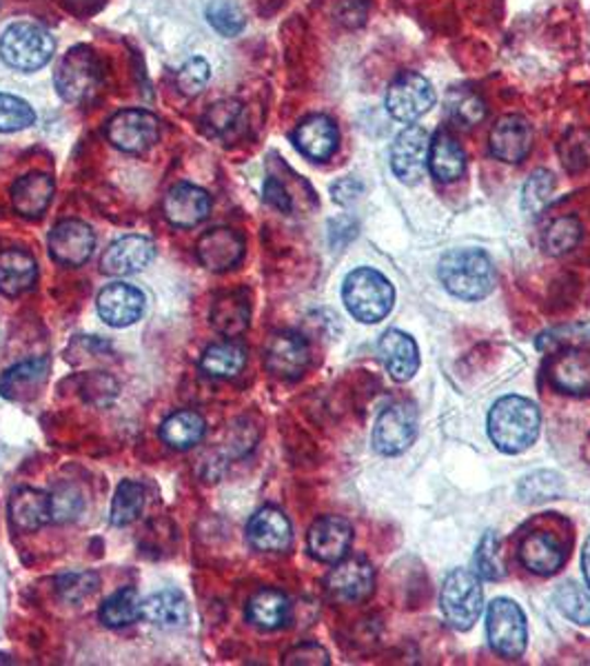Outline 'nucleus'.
Wrapping results in <instances>:
<instances>
[{"label": "nucleus", "instance_id": "nucleus-1", "mask_svg": "<svg viewBox=\"0 0 590 666\" xmlns=\"http://www.w3.org/2000/svg\"><path fill=\"white\" fill-rule=\"evenodd\" d=\"M540 423V411L531 400L506 395L490 409L488 434L497 449L506 453H520L537 440Z\"/></svg>", "mask_w": 590, "mask_h": 666}, {"label": "nucleus", "instance_id": "nucleus-2", "mask_svg": "<svg viewBox=\"0 0 590 666\" xmlns=\"http://www.w3.org/2000/svg\"><path fill=\"white\" fill-rule=\"evenodd\" d=\"M444 287L462 300H479L495 285V269L479 249H453L440 261Z\"/></svg>", "mask_w": 590, "mask_h": 666}, {"label": "nucleus", "instance_id": "nucleus-3", "mask_svg": "<svg viewBox=\"0 0 590 666\" xmlns=\"http://www.w3.org/2000/svg\"><path fill=\"white\" fill-rule=\"evenodd\" d=\"M343 300L354 318L373 324L389 315L395 302L391 283L373 269H356L343 285Z\"/></svg>", "mask_w": 590, "mask_h": 666}, {"label": "nucleus", "instance_id": "nucleus-4", "mask_svg": "<svg viewBox=\"0 0 590 666\" xmlns=\"http://www.w3.org/2000/svg\"><path fill=\"white\" fill-rule=\"evenodd\" d=\"M54 82L60 99L67 103L80 105L92 101L103 85L101 65L94 51L88 47H73L67 51L56 67Z\"/></svg>", "mask_w": 590, "mask_h": 666}, {"label": "nucleus", "instance_id": "nucleus-5", "mask_svg": "<svg viewBox=\"0 0 590 666\" xmlns=\"http://www.w3.org/2000/svg\"><path fill=\"white\" fill-rule=\"evenodd\" d=\"M56 49L54 36L36 23H16L0 38V56L19 71L45 67Z\"/></svg>", "mask_w": 590, "mask_h": 666}, {"label": "nucleus", "instance_id": "nucleus-6", "mask_svg": "<svg viewBox=\"0 0 590 666\" xmlns=\"http://www.w3.org/2000/svg\"><path fill=\"white\" fill-rule=\"evenodd\" d=\"M442 613L447 622L460 631L471 629L484 609V594L479 577L466 569H455L449 573L440 596Z\"/></svg>", "mask_w": 590, "mask_h": 666}, {"label": "nucleus", "instance_id": "nucleus-7", "mask_svg": "<svg viewBox=\"0 0 590 666\" xmlns=\"http://www.w3.org/2000/svg\"><path fill=\"white\" fill-rule=\"evenodd\" d=\"M486 633L493 651L506 659H516L527 648L524 611L509 598H499L488 607Z\"/></svg>", "mask_w": 590, "mask_h": 666}, {"label": "nucleus", "instance_id": "nucleus-8", "mask_svg": "<svg viewBox=\"0 0 590 666\" xmlns=\"http://www.w3.org/2000/svg\"><path fill=\"white\" fill-rule=\"evenodd\" d=\"M436 105L433 85L415 71L400 73L386 92V112L400 123H415Z\"/></svg>", "mask_w": 590, "mask_h": 666}, {"label": "nucleus", "instance_id": "nucleus-9", "mask_svg": "<svg viewBox=\"0 0 590 666\" xmlns=\"http://www.w3.org/2000/svg\"><path fill=\"white\" fill-rule=\"evenodd\" d=\"M96 249L94 229L76 218L58 222L49 233V254L65 267H82L90 263Z\"/></svg>", "mask_w": 590, "mask_h": 666}, {"label": "nucleus", "instance_id": "nucleus-10", "mask_svg": "<svg viewBox=\"0 0 590 666\" xmlns=\"http://www.w3.org/2000/svg\"><path fill=\"white\" fill-rule=\"evenodd\" d=\"M107 138L127 153H144L160 138V123L151 112L123 110L107 123Z\"/></svg>", "mask_w": 590, "mask_h": 666}, {"label": "nucleus", "instance_id": "nucleus-11", "mask_svg": "<svg viewBox=\"0 0 590 666\" xmlns=\"http://www.w3.org/2000/svg\"><path fill=\"white\" fill-rule=\"evenodd\" d=\"M417 434V413L413 404L400 402L386 406L375 423L373 445L384 456H397L406 451Z\"/></svg>", "mask_w": 590, "mask_h": 666}, {"label": "nucleus", "instance_id": "nucleus-12", "mask_svg": "<svg viewBox=\"0 0 590 666\" xmlns=\"http://www.w3.org/2000/svg\"><path fill=\"white\" fill-rule=\"evenodd\" d=\"M375 571L365 558H345L335 562L326 577L328 594L340 602H362L373 594Z\"/></svg>", "mask_w": 590, "mask_h": 666}, {"label": "nucleus", "instance_id": "nucleus-13", "mask_svg": "<svg viewBox=\"0 0 590 666\" xmlns=\"http://www.w3.org/2000/svg\"><path fill=\"white\" fill-rule=\"evenodd\" d=\"M429 149H431V140H429L427 129H421L417 125H410L408 129H404L391 149L393 174L402 183L415 185L427 170Z\"/></svg>", "mask_w": 590, "mask_h": 666}, {"label": "nucleus", "instance_id": "nucleus-14", "mask_svg": "<svg viewBox=\"0 0 590 666\" xmlns=\"http://www.w3.org/2000/svg\"><path fill=\"white\" fill-rule=\"evenodd\" d=\"M354 542V527L340 516H324L309 529V553L324 564H335L347 558Z\"/></svg>", "mask_w": 590, "mask_h": 666}, {"label": "nucleus", "instance_id": "nucleus-15", "mask_svg": "<svg viewBox=\"0 0 590 666\" xmlns=\"http://www.w3.org/2000/svg\"><path fill=\"white\" fill-rule=\"evenodd\" d=\"M488 147L497 160L509 164L524 162L533 149V127L524 116H501L490 129Z\"/></svg>", "mask_w": 590, "mask_h": 666}, {"label": "nucleus", "instance_id": "nucleus-16", "mask_svg": "<svg viewBox=\"0 0 590 666\" xmlns=\"http://www.w3.org/2000/svg\"><path fill=\"white\" fill-rule=\"evenodd\" d=\"M155 259V244L147 236H123L107 246L101 261L103 274L107 276H131L149 267Z\"/></svg>", "mask_w": 590, "mask_h": 666}, {"label": "nucleus", "instance_id": "nucleus-17", "mask_svg": "<svg viewBox=\"0 0 590 666\" xmlns=\"http://www.w3.org/2000/svg\"><path fill=\"white\" fill-rule=\"evenodd\" d=\"M265 365L278 378H300L309 367V345L296 331L274 333L265 347Z\"/></svg>", "mask_w": 590, "mask_h": 666}, {"label": "nucleus", "instance_id": "nucleus-18", "mask_svg": "<svg viewBox=\"0 0 590 666\" xmlns=\"http://www.w3.org/2000/svg\"><path fill=\"white\" fill-rule=\"evenodd\" d=\"M196 254L203 267L209 272H227L233 269L244 256V240L238 231L227 227H216L203 233L196 244Z\"/></svg>", "mask_w": 590, "mask_h": 666}, {"label": "nucleus", "instance_id": "nucleus-19", "mask_svg": "<svg viewBox=\"0 0 590 666\" xmlns=\"http://www.w3.org/2000/svg\"><path fill=\"white\" fill-rule=\"evenodd\" d=\"M162 211L174 227L192 229L211 214V196L203 187L183 183L169 190L162 203Z\"/></svg>", "mask_w": 590, "mask_h": 666}, {"label": "nucleus", "instance_id": "nucleus-20", "mask_svg": "<svg viewBox=\"0 0 590 666\" xmlns=\"http://www.w3.org/2000/svg\"><path fill=\"white\" fill-rule=\"evenodd\" d=\"M96 309L109 326L123 329L140 320L144 311V294L134 285L112 283L99 294Z\"/></svg>", "mask_w": 590, "mask_h": 666}, {"label": "nucleus", "instance_id": "nucleus-21", "mask_svg": "<svg viewBox=\"0 0 590 666\" xmlns=\"http://www.w3.org/2000/svg\"><path fill=\"white\" fill-rule=\"evenodd\" d=\"M246 540L251 542L253 549H258V551L280 553L291 547L293 529H291L289 518L280 509L265 507L248 520Z\"/></svg>", "mask_w": 590, "mask_h": 666}, {"label": "nucleus", "instance_id": "nucleus-22", "mask_svg": "<svg viewBox=\"0 0 590 666\" xmlns=\"http://www.w3.org/2000/svg\"><path fill=\"white\" fill-rule=\"evenodd\" d=\"M10 520L23 533L43 529L51 523V495L34 486L16 489L10 497Z\"/></svg>", "mask_w": 590, "mask_h": 666}, {"label": "nucleus", "instance_id": "nucleus-23", "mask_svg": "<svg viewBox=\"0 0 590 666\" xmlns=\"http://www.w3.org/2000/svg\"><path fill=\"white\" fill-rule=\"evenodd\" d=\"M293 142L300 153L322 162L335 153L337 142H340V134H337V127L328 116L317 114L309 116L298 125V129L293 131Z\"/></svg>", "mask_w": 590, "mask_h": 666}, {"label": "nucleus", "instance_id": "nucleus-24", "mask_svg": "<svg viewBox=\"0 0 590 666\" xmlns=\"http://www.w3.org/2000/svg\"><path fill=\"white\" fill-rule=\"evenodd\" d=\"M551 382L555 389L568 395L590 393V352L568 347L559 354L551 367Z\"/></svg>", "mask_w": 590, "mask_h": 666}, {"label": "nucleus", "instance_id": "nucleus-25", "mask_svg": "<svg viewBox=\"0 0 590 666\" xmlns=\"http://www.w3.org/2000/svg\"><path fill=\"white\" fill-rule=\"evenodd\" d=\"M38 280V265L25 249H5L0 254V294L16 298L34 289Z\"/></svg>", "mask_w": 590, "mask_h": 666}, {"label": "nucleus", "instance_id": "nucleus-26", "mask_svg": "<svg viewBox=\"0 0 590 666\" xmlns=\"http://www.w3.org/2000/svg\"><path fill=\"white\" fill-rule=\"evenodd\" d=\"M380 358H382L389 376L397 382L410 380L419 367L417 345L413 343L410 336H406V333H402L397 329H391L382 336Z\"/></svg>", "mask_w": 590, "mask_h": 666}, {"label": "nucleus", "instance_id": "nucleus-27", "mask_svg": "<svg viewBox=\"0 0 590 666\" xmlns=\"http://www.w3.org/2000/svg\"><path fill=\"white\" fill-rule=\"evenodd\" d=\"M54 179L43 172H32L19 179L12 187V203L14 209L23 218H41L54 198Z\"/></svg>", "mask_w": 590, "mask_h": 666}, {"label": "nucleus", "instance_id": "nucleus-28", "mask_svg": "<svg viewBox=\"0 0 590 666\" xmlns=\"http://www.w3.org/2000/svg\"><path fill=\"white\" fill-rule=\"evenodd\" d=\"M429 170L440 183L460 181L466 172V153L462 145L444 129L438 131L431 140Z\"/></svg>", "mask_w": 590, "mask_h": 666}, {"label": "nucleus", "instance_id": "nucleus-29", "mask_svg": "<svg viewBox=\"0 0 590 666\" xmlns=\"http://www.w3.org/2000/svg\"><path fill=\"white\" fill-rule=\"evenodd\" d=\"M47 374H49L47 358L19 363L0 376V395L8 400H27L45 384Z\"/></svg>", "mask_w": 590, "mask_h": 666}, {"label": "nucleus", "instance_id": "nucleus-30", "mask_svg": "<svg viewBox=\"0 0 590 666\" xmlns=\"http://www.w3.org/2000/svg\"><path fill=\"white\" fill-rule=\"evenodd\" d=\"M142 620L158 629H181L189 620V605L181 592L164 589L142 602Z\"/></svg>", "mask_w": 590, "mask_h": 666}, {"label": "nucleus", "instance_id": "nucleus-31", "mask_svg": "<svg viewBox=\"0 0 590 666\" xmlns=\"http://www.w3.org/2000/svg\"><path fill=\"white\" fill-rule=\"evenodd\" d=\"M207 434V423L196 411H176L160 425V438L164 445L178 451L194 449L203 443Z\"/></svg>", "mask_w": 590, "mask_h": 666}, {"label": "nucleus", "instance_id": "nucleus-32", "mask_svg": "<svg viewBox=\"0 0 590 666\" xmlns=\"http://www.w3.org/2000/svg\"><path fill=\"white\" fill-rule=\"evenodd\" d=\"M246 618L251 624H256L258 629H265V631L280 629L291 618V602L282 592L263 589L248 600Z\"/></svg>", "mask_w": 590, "mask_h": 666}, {"label": "nucleus", "instance_id": "nucleus-33", "mask_svg": "<svg viewBox=\"0 0 590 666\" xmlns=\"http://www.w3.org/2000/svg\"><path fill=\"white\" fill-rule=\"evenodd\" d=\"M248 302L242 291H231L216 298L211 307V324L218 333L227 338H238L248 326Z\"/></svg>", "mask_w": 590, "mask_h": 666}, {"label": "nucleus", "instance_id": "nucleus-34", "mask_svg": "<svg viewBox=\"0 0 590 666\" xmlns=\"http://www.w3.org/2000/svg\"><path fill=\"white\" fill-rule=\"evenodd\" d=\"M520 558L524 566L537 575H551L564 564V551L548 533H531L520 544Z\"/></svg>", "mask_w": 590, "mask_h": 666}, {"label": "nucleus", "instance_id": "nucleus-35", "mask_svg": "<svg viewBox=\"0 0 590 666\" xmlns=\"http://www.w3.org/2000/svg\"><path fill=\"white\" fill-rule=\"evenodd\" d=\"M99 618L109 629H123L142 618V600L136 589L127 587L116 594H112L99 611Z\"/></svg>", "mask_w": 590, "mask_h": 666}, {"label": "nucleus", "instance_id": "nucleus-36", "mask_svg": "<svg viewBox=\"0 0 590 666\" xmlns=\"http://www.w3.org/2000/svg\"><path fill=\"white\" fill-rule=\"evenodd\" d=\"M244 365L246 352L235 343L211 345L200 358V369L211 378H235Z\"/></svg>", "mask_w": 590, "mask_h": 666}, {"label": "nucleus", "instance_id": "nucleus-37", "mask_svg": "<svg viewBox=\"0 0 590 666\" xmlns=\"http://www.w3.org/2000/svg\"><path fill=\"white\" fill-rule=\"evenodd\" d=\"M147 503V493L144 486L140 482L134 480H125L118 484L114 503H112V525L114 527H129L131 523H136L144 509Z\"/></svg>", "mask_w": 590, "mask_h": 666}, {"label": "nucleus", "instance_id": "nucleus-38", "mask_svg": "<svg viewBox=\"0 0 590 666\" xmlns=\"http://www.w3.org/2000/svg\"><path fill=\"white\" fill-rule=\"evenodd\" d=\"M564 493V480L555 471H535L520 484V497L529 505L548 503Z\"/></svg>", "mask_w": 590, "mask_h": 666}, {"label": "nucleus", "instance_id": "nucleus-39", "mask_svg": "<svg viewBox=\"0 0 590 666\" xmlns=\"http://www.w3.org/2000/svg\"><path fill=\"white\" fill-rule=\"evenodd\" d=\"M581 238V225L572 216L557 218L544 233V249L551 256H564L577 246Z\"/></svg>", "mask_w": 590, "mask_h": 666}, {"label": "nucleus", "instance_id": "nucleus-40", "mask_svg": "<svg viewBox=\"0 0 590 666\" xmlns=\"http://www.w3.org/2000/svg\"><path fill=\"white\" fill-rule=\"evenodd\" d=\"M555 605L568 620L577 624H590V594L579 587L577 582H564L555 594Z\"/></svg>", "mask_w": 590, "mask_h": 666}, {"label": "nucleus", "instance_id": "nucleus-41", "mask_svg": "<svg viewBox=\"0 0 590 666\" xmlns=\"http://www.w3.org/2000/svg\"><path fill=\"white\" fill-rule=\"evenodd\" d=\"M449 114L464 127H473L486 118V103L473 90H453L449 94Z\"/></svg>", "mask_w": 590, "mask_h": 666}, {"label": "nucleus", "instance_id": "nucleus-42", "mask_svg": "<svg viewBox=\"0 0 590 666\" xmlns=\"http://www.w3.org/2000/svg\"><path fill=\"white\" fill-rule=\"evenodd\" d=\"M553 192H555V176L548 170H537L524 185V194H522L524 211L529 216L542 214L544 207L551 203Z\"/></svg>", "mask_w": 590, "mask_h": 666}, {"label": "nucleus", "instance_id": "nucleus-43", "mask_svg": "<svg viewBox=\"0 0 590 666\" xmlns=\"http://www.w3.org/2000/svg\"><path fill=\"white\" fill-rule=\"evenodd\" d=\"M207 21L222 36H238L244 30V14L233 0H211L207 8Z\"/></svg>", "mask_w": 590, "mask_h": 666}, {"label": "nucleus", "instance_id": "nucleus-44", "mask_svg": "<svg viewBox=\"0 0 590 666\" xmlns=\"http://www.w3.org/2000/svg\"><path fill=\"white\" fill-rule=\"evenodd\" d=\"M36 123V114L23 99L0 94V131H21Z\"/></svg>", "mask_w": 590, "mask_h": 666}, {"label": "nucleus", "instance_id": "nucleus-45", "mask_svg": "<svg viewBox=\"0 0 590 666\" xmlns=\"http://www.w3.org/2000/svg\"><path fill=\"white\" fill-rule=\"evenodd\" d=\"M562 162L568 172H581L590 164V131L575 129L570 131L559 147Z\"/></svg>", "mask_w": 590, "mask_h": 666}, {"label": "nucleus", "instance_id": "nucleus-46", "mask_svg": "<svg viewBox=\"0 0 590 666\" xmlns=\"http://www.w3.org/2000/svg\"><path fill=\"white\" fill-rule=\"evenodd\" d=\"M240 114H242V105L240 103H235V101H218V103H213L205 112L203 125H205V129H207L209 136H227L235 127Z\"/></svg>", "mask_w": 590, "mask_h": 666}, {"label": "nucleus", "instance_id": "nucleus-47", "mask_svg": "<svg viewBox=\"0 0 590 666\" xmlns=\"http://www.w3.org/2000/svg\"><path fill=\"white\" fill-rule=\"evenodd\" d=\"M475 569H477V575L484 579L504 577L501 544L495 533H486V538L479 542V549L475 553Z\"/></svg>", "mask_w": 590, "mask_h": 666}, {"label": "nucleus", "instance_id": "nucleus-48", "mask_svg": "<svg viewBox=\"0 0 590 666\" xmlns=\"http://www.w3.org/2000/svg\"><path fill=\"white\" fill-rule=\"evenodd\" d=\"M209 78H211L209 62L205 58H192L181 67L176 82H178V90L185 96H198L207 88Z\"/></svg>", "mask_w": 590, "mask_h": 666}, {"label": "nucleus", "instance_id": "nucleus-49", "mask_svg": "<svg viewBox=\"0 0 590 666\" xmlns=\"http://www.w3.org/2000/svg\"><path fill=\"white\" fill-rule=\"evenodd\" d=\"M82 512V497L73 486H58L51 493V520L67 523Z\"/></svg>", "mask_w": 590, "mask_h": 666}, {"label": "nucleus", "instance_id": "nucleus-50", "mask_svg": "<svg viewBox=\"0 0 590 666\" xmlns=\"http://www.w3.org/2000/svg\"><path fill=\"white\" fill-rule=\"evenodd\" d=\"M590 341V324H575L566 329H555L540 338V347H575L577 343Z\"/></svg>", "mask_w": 590, "mask_h": 666}, {"label": "nucleus", "instance_id": "nucleus-51", "mask_svg": "<svg viewBox=\"0 0 590 666\" xmlns=\"http://www.w3.org/2000/svg\"><path fill=\"white\" fill-rule=\"evenodd\" d=\"M99 587V577L94 573H71L60 579V594L67 600H80L84 596H92Z\"/></svg>", "mask_w": 590, "mask_h": 666}, {"label": "nucleus", "instance_id": "nucleus-52", "mask_svg": "<svg viewBox=\"0 0 590 666\" xmlns=\"http://www.w3.org/2000/svg\"><path fill=\"white\" fill-rule=\"evenodd\" d=\"M285 664H311V666H322L328 664V653L317 646V644H302L293 651L287 653Z\"/></svg>", "mask_w": 590, "mask_h": 666}, {"label": "nucleus", "instance_id": "nucleus-53", "mask_svg": "<svg viewBox=\"0 0 590 666\" xmlns=\"http://www.w3.org/2000/svg\"><path fill=\"white\" fill-rule=\"evenodd\" d=\"M265 200L269 205H274L276 209H280V211H289L291 209V198H289L287 190L278 181H274V179H269L267 185H265Z\"/></svg>", "mask_w": 590, "mask_h": 666}, {"label": "nucleus", "instance_id": "nucleus-54", "mask_svg": "<svg viewBox=\"0 0 590 666\" xmlns=\"http://www.w3.org/2000/svg\"><path fill=\"white\" fill-rule=\"evenodd\" d=\"M360 192H362V187L354 179H345L337 185H333V198L337 203H351L356 196H360Z\"/></svg>", "mask_w": 590, "mask_h": 666}, {"label": "nucleus", "instance_id": "nucleus-55", "mask_svg": "<svg viewBox=\"0 0 590 666\" xmlns=\"http://www.w3.org/2000/svg\"><path fill=\"white\" fill-rule=\"evenodd\" d=\"M581 564H583V575H586V582H588V587H590V540H588V542H586V547H583Z\"/></svg>", "mask_w": 590, "mask_h": 666}, {"label": "nucleus", "instance_id": "nucleus-56", "mask_svg": "<svg viewBox=\"0 0 590 666\" xmlns=\"http://www.w3.org/2000/svg\"><path fill=\"white\" fill-rule=\"evenodd\" d=\"M73 3H90V0H73Z\"/></svg>", "mask_w": 590, "mask_h": 666}]
</instances>
